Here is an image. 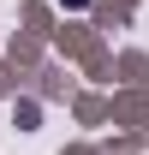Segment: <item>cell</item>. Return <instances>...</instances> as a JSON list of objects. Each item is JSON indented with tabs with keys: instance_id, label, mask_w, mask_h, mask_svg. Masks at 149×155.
I'll return each mask as SVG.
<instances>
[{
	"instance_id": "6da1fadb",
	"label": "cell",
	"mask_w": 149,
	"mask_h": 155,
	"mask_svg": "<svg viewBox=\"0 0 149 155\" xmlns=\"http://www.w3.org/2000/svg\"><path fill=\"white\" fill-rule=\"evenodd\" d=\"M60 6H90V0H60Z\"/></svg>"
}]
</instances>
